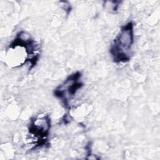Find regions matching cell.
<instances>
[{
    "mask_svg": "<svg viewBox=\"0 0 160 160\" xmlns=\"http://www.w3.org/2000/svg\"><path fill=\"white\" fill-rule=\"evenodd\" d=\"M7 59L15 56L10 61V66L21 67L29 64V69L38 63L40 57L39 44L26 31L19 32L6 49Z\"/></svg>",
    "mask_w": 160,
    "mask_h": 160,
    "instance_id": "6da1fadb",
    "label": "cell"
},
{
    "mask_svg": "<svg viewBox=\"0 0 160 160\" xmlns=\"http://www.w3.org/2000/svg\"><path fill=\"white\" fill-rule=\"evenodd\" d=\"M134 38V24L132 21L121 27L109 49L110 54L115 63H125L130 61Z\"/></svg>",
    "mask_w": 160,
    "mask_h": 160,
    "instance_id": "7a4b0ae2",
    "label": "cell"
},
{
    "mask_svg": "<svg viewBox=\"0 0 160 160\" xmlns=\"http://www.w3.org/2000/svg\"><path fill=\"white\" fill-rule=\"evenodd\" d=\"M51 121L49 115L37 116L32 118L28 126V134L32 139L33 149L49 146V136Z\"/></svg>",
    "mask_w": 160,
    "mask_h": 160,
    "instance_id": "3957f363",
    "label": "cell"
},
{
    "mask_svg": "<svg viewBox=\"0 0 160 160\" xmlns=\"http://www.w3.org/2000/svg\"><path fill=\"white\" fill-rule=\"evenodd\" d=\"M82 74L77 71L69 75L64 82L59 84L53 92L54 96L58 98L64 108L70 109V102L74 98L78 91L84 86L82 81Z\"/></svg>",
    "mask_w": 160,
    "mask_h": 160,
    "instance_id": "277c9868",
    "label": "cell"
}]
</instances>
